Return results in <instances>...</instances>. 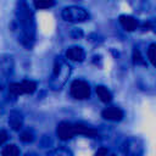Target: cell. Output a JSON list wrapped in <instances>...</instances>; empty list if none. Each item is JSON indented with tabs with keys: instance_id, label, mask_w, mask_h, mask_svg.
<instances>
[{
	"instance_id": "cell-8",
	"label": "cell",
	"mask_w": 156,
	"mask_h": 156,
	"mask_svg": "<svg viewBox=\"0 0 156 156\" xmlns=\"http://www.w3.org/2000/svg\"><path fill=\"white\" fill-rule=\"evenodd\" d=\"M101 116H102L105 119H107V121H111V122H119V121L123 118L124 113H123V111H122L119 107H117V106H108V107H106V108L102 110Z\"/></svg>"
},
{
	"instance_id": "cell-14",
	"label": "cell",
	"mask_w": 156,
	"mask_h": 156,
	"mask_svg": "<svg viewBox=\"0 0 156 156\" xmlns=\"http://www.w3.org/2000/svg\"><path fill=\"white\" fill-rule=\"evenodd\" d=\"M96 94L99 99L105 104H108L112 100V94L105 85H96Z\"/></svg>"
},
{
	"instance_id": "cell-24",
	"label": "cell",
	"mask_w": 156,
	"mask_h": 156,
	"mask_svg": "<svg viewBox=\"0 0 156 156\" xmlns=\"http://www.w3.org/2000/svg\"><path fill=\"white\" fill-rule=\"evenodd\" d=\"M26 156H37V154H35V152H33V151H29V152H27V154H26Z\"/></svg>"
},
{
	"instance_id": "cell-15",
	"label": "cell",
	"mask_w": 156,
	"mask_h": 156,
	"mask_svg": "<svg viewBox=\"0 0 156 156\" xmlns=\"http://www.w3.org/2000/svg\"><path fill=\"white\" fill-rule=\"evenodd\" d=\"M20 154L21 151L15 144H7L1 149V156H20Z\"/></svg>"
},
{
	"instance_id": "cell-11",
	"label": "cell",
	"mask_w": 156,
	"mask_h": 156,
	"mask_svg": "<svg viewBox=\"0 0 156 156\" xmlns=\"http://www.w3.org/2000/svg\"><path fill=\"white\" fill-rule=\"evenodd\" d=\"M9 124L10 127L13 129V130H20L23 126V117H22V113L20 111H16V110H12L9 115Z\"/></svg>"
},
{
	"instance_id": "cell-4",
	"label": "cell",
	"mask_w": 156,
	"mask_h": 156,
	"mask_svg": "<svg viewBox=\"0 0 156 156\" xmlns=\"http://www.w3.org/2000/svg\"><path fill=\"white\" fill-rule=\"evenodd\" d=\"M37 89V83L34 80L24 79L22 82H13L9 84V93L12 96H18L23 94H32Z\"/></svg>"
},
{
	"instance_id": "cell-20",
	"label": "cell",
	"mask_w": 156,
	"mask_h": 156,
	"mask_svg": "<svg viewBox=\"0 0 156 156\" xmlns=\"http://www.w3.org/2000/svg\"><path fill=\"white\" fill-rule=\"evenodd\" d=\"M133 62H134V65H143V66H146V61H145V58L143 57L141 52H140L138 49H134V50H133Z\"/></svg>"
},
{
	"instance_id": "cell-2",
	"label": "cell",
	"mask_w": 156,
	"mask_h": 156,
	"mask_svg": "<svg viewBox=\"0 0 156 156\" xmlns=\"http://www.w3.org/2000/svg\"><path fill=\"white\" fill-rule=\"evenodd\" d=\"M71 74V66L66 58L62 56H57L54 61L52 72L49 79V85L52 90H60L67 82Z\"/></svg>"
},
{
	"instance_id": "cell-18",
	"label": "cell",
	"mask_w": 156,
	"mask_h": 156,
	"mask_svg": "<svg viewBox=\"0 0 156 156\" xmlns=\"http://www.w3.org/2000/svg\"><path fill=\"white\" fill-rule=\"evenodd\" d=\"M55 5V1L52 0H39V1H34V7L38 10H45V9H50Z\"/></svg>"
},
{
	"instance_id": "cell-23",
	"label": "cell",
	"mask_w": 156,
	"mask_h": 156,
	"mask_svg": "<svg viewBox=\"0 0 156 156\" xmlns=\"http://www.w3.org/2000/svg\"><path fill=\"white\" fill-rule=\"evenodd\" d=\"M74 38H78V37H82L83 35V33H82V30L80 29H77V28H73L72 29V33H71Z\"/></svg>"
},
{
	"instance_id": "cell-1",
	"label": "cell",
	"mask_w": 156,
	"mask_h": 156,
	"mask_svg": "<svg viewBox=\"0 0 156 156\" xmlns=\"http://www.w3.org/2000/svg\"><path fill=\"white\" fill-rule=\"evenodd\" d=\"M13 30L17 32L18 40L22 45H24L26 48H30L33 45L35 35V22L33 12L24 1L17 4Z\"/></svg>"
},
{
	"instance_id": "cell-7",
	"label": "cell",
	"mask_w": 156,
	"mask_h": 156,
	"mask_svg": "<svg viewBox=\"0 0 156 156\" xmlns=\"http://www.w3.org/2000/svg\"><path fill=\"white\" fill-rule=\"evenodd\" d=\"M56 134L58 136V139L61 140H68L71 138H73L77 134V129H76V123H71V122H60L57 124L56 128Z\"/></svg>"
},
{
	"instance_id": "cell-3",
	"label": "cell",
	"mask_w": 156,
	"mask_h": 156,
	"mask_svg": "<svg viewBox=\"0 0 156 156\" xmlns=\"http://www.w3.org/2000/svg\"><path fill=\"white\" fill-rule=\"evenodd\" d=\"M61 16L67 22H83V21L89 20V17H90L89 12L84 7L76 6V5L65 7L61 12Z\"/></svg>"
},
{
	"instance_id": "cell-19",
	"label": "cell",
	"mask_w": 156,
	"mask_h": 156,
	"mask_svg": "<svg viewBox=\"0 0 156 156\" xmlns=\"http://www.w3.org/2000/svg\"><path fill=\"white\" fill-rule=\"evenodd\" d=\"M20 140H21L22 143H32V141L34 140V134H33V132L29 130V129H26V130L21 132V134H20Z\"/></svg>"
},
{
	"instance_id": "cell-9",
	"label": "cell",
	"mask_w": 156,
	"mask_h": 156,
	"mask_svg": "<svg viewBox=\"0 0 156 156\" xmlns=\"http://www.w3.org/2000/svg\"><path fill=\"white\" fill-rule=\"evenodd\" d=\"M85 57V52L83 50V48L80 46H69L66 50V58L71 60V61H76V62H82Z\"/></svg>"
},
{
	"instance_id": "cell-16",
	"label": "cell",
	"mask_w": 156,
	"mask_h": 156,
	"mask_svg": "<svg viewBox=\"0 0 156 156\" xmlns=\"http://www.w3.org/2000/svg\"><path fill=\"white\" fill-rule=\"evenodd\" d=\"M46 156H73V154L71 150H68L66 147H57V149L49 151Z\"/></svg>"
},
{
	"instance_id": "cell-6",
	"label": "cell",
	"mask_w": 156,
	"mask_h": 156,
	"mask_svg": "<svg viewBox=\"0 0 156 156\" xmlns=\"http://www.w3.org/2000/svg\"><path fill=\"white\" fill-rule=\"evenodd\" d=\"M122 151L124 156H143L144 146L138 138H129L122 145Z\"/></svg>"
},
{
	"instance_id": "cell-21",
	"label": "cell",
	"mask_w": 156,
	"mask_h": 156,
	"mask_svg": "<svg viewBox=\"0 0 156 156\" xmlns=\"http://www.w3.org/2000/svg\"><path fill=\"white\" fill-rule=\"evenodd\" d=\"M107 154H108V149L105 147V146H101V147H99L96 150V152L94 154V156H107Z\"/></svg>"
},
{
	"instance_id": "cell-5",
	"label": "cell",
	"mask_w": 156,
	"mask_h": 156,
	"mask_svg": "<svg viewBox=\"0 0 156 156\" xmlns=\"http://www.w3.org/2000/svg\"><path fill=\"white\" fill-rule=\"evenodd\" d=\"M69 94L77 100H85L90 96V85L83 79H74L69 85Z\"/></svg>"
},
{
	"instance_id": "cell-12",
	"label": "cell",
	"mask_w": 156,
	"mask_h": 156,
	"mask_svg": "<svg viewBox=\"0 0 156 156\" xmlns=\"http://www.w3.org/2000/svg\"><path fill=\"white\" fill-rule=\"evenodd\" d=\"M76 129H77V134L85 135L89 138H94L98 134V130L95 128H93L88 124H84V123H76Z\"/></svg>"
},
{
	"instance_id": "cell-13",
	"label": "cell",
	"mask_w": 156,
	"mask_h": 156,
	"mask_svg": "<svg viewBox=\"0 0 156 156\" xmlns=\"http://www.w3.org/2000/svg\"><path fill=\"white\" fill-rule=\"evenodd\" d=\"M12 67H13V65H12V58L9 57V56H2V58H1V69H0V71H1L2 80H5L6 77L11 74Z\"/></svg>"
},
{
	"instance_id": "cell-10",
	"label": "cell",
	"mask_w": 156,
	"mask_h": 156,
	"mask_svg": "<svg viewBox=\"0 0 156 156\" xmlns=\"http://www.w3.org/2000/svg\"><path fill=\"white\" fill-rule=\"evenodd\" d=\"M118 21H119L121 26L123 27V29L128 30V32H133L139 27L138 21L133 16H129V15H121L118 17Z\"/></svg>"
},
{
	"instance_id": "cell-22",
	"label": "cell",
	"mask_w": 156,
	"mask_h": 156,
	"mask_svg": "<svg viewBox=\"0 0 156 156\" xmlns=\"http://www.w3.org/2000/svg\"><path fill=\"white\" fill-rule=\"evenodd\" d=\"M7 136H9V135H7L6 130H5V129H1V130H0V144H1V145H4V143L7 140Z\"/></svg>"
},
{
	"instance_id": "cell-17",
	"label": "cell",
	"mask_w": 156,
	"mask_h": 156,
	"mask_svg": "<svg viewBox=\"0 0 156 156\" xmlns=\"http://www.w3.org/2000/svg\"><path fill=\"white\" fill-rule=\"evenodd\" d=\"M147 58L154 67H156V43H152L147 48Z\"/></svg>"
}]
</instances>
